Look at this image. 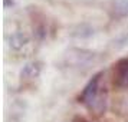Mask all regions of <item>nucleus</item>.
Wrapping results in <instances>:
<instances>
[{"instance_id":"obj_1","label":"nucleus","mask_w":128,"mask_h":122,"mask_svg":"<svg viewBox=\"0 0 128 122\" xmlns=\"http://www.w3.org/2000/svg\"><path fill=\"white\" fill-rule=\"evenodd\" d=\"M101 76H102V72L94 76L86 83V86L84 88L79 96V101L95 115H102L106 108V93L102 92V89L99 86Z\"/></svg>"},{"instance_id":"obj_2","label":"nucleus","mask_w":128,"mask_h":122,"mask_svg":"<svg viewBox=\"0 0 128 122\" xmlns=\"http://www.w3.org/2000/svg\"><path fill=\"white\" fill-rule=\"evenodd\" d=\"M114 83L118 88L128 86V58L121 59L115 66L114 72Z\"/></svg>"},{"instance_id":"obj_6","label":"nucleus","mask_w":128,"mask_h":122,"mask_svg":"<svg viewBox=\"0 0 128 122\" xmlns=\"http://www.w3.org/2000/svg\"><path fill=\"white\" fill-rule=\"evenodd\" d=\"M10 4H13V3H10V0H4V7L10 6Z\"/></svg>"},{"instance_id":"obj_4","label":"nucleus","mask_w":128,"mask_h":122,"mask_svg":"<svg viewBox=\"0 0 128 122\" xmlns=\"http://www.w3.org/2000/svg\"><path fill=\"white\" fill-rule=\"evenodd\" d=\"M40 63L39 62H30L24 66L23 69H22V78L24 79H32V78H38L39 73H40Z\"/></svg>"},{"instance_id":"obj_5","label":"nucleus","mask_w":128,"mask_h":122,"mask_svg":"<svg viewBox=\"0 0 128 122\" xmlns=\"http://www.w3.org/2000/svg\"><path fill=\"white\" fill-rule=\"evenodd\" d=\"M26 43H28V36L24 33H22V32H16V33H13L10 36V46L13 49H16V50L23 47Z\"/></svg>"},{"instance_id":"obj_3","label":"nucleus","mask_w":128,"mask_h":122,"mask_svg":"<svg viewBox=\"0 0 128 122\" xmlns=\"http://www.w3.org/2000/svg\"><path fill=\"white\" fill-rule=\"evenodd\" d=\"M112 14L116 19L128 17V0H115L112 4Z\"/></svg>"}]
</instances>
